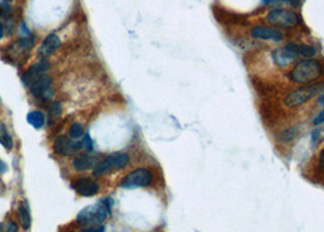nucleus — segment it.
Wrapping results in <instances>:
<instances>
[{"label":"nucleus","instance_id":"nucleus-5","mask_svg":"<svg viewBox=\"0 0 324 232\" xmlns=\"http://www.w3.org/2000/svg\"><path fill=\"white\" fill-rule=\"evenodd\" d=\"M154 181V174L148 168H138V169L132 170L131 172L127 174L121 180L120 186L126 190H134V188H143V187H149Z\"/></svg>","mask_w":324,"mask_h":232},{"label":"nucleus","instance_id":"nucleus-20","mask_svg":"<svg viewBox=\"0 0 324 232\" xmlns=\"http://www.w3.org/2000/svg\"><path fill=\"white\" fill-rule=\"evenodd\" d=\"M0 143L4 146L6 149H12L13 147V140L11 138L9 131H7L6 126L2 122H0Z\"/></svg>","mask_w":324,"mask_h":232},{"label":"nucleus","instance_id":"nucleus-24","mask_svg":"<svg viewBox=\"0 0 324 232\" xmlns=\"http://www.w3.org/2000/svg\"><path fill=\"white\" fill-rule=\"evenodd\" d=\"M62 114V106L59 102H52L49 106V115L51 118H59Z\"/></svg>","mask_w":324,"mask_h":232},{"label":"nucleus","instance_id":"nucleus-16","mask_svg":"<svg viewBox=\"0 0 324 232\" xmlns=\"http://www.w3.org/2000/svg\"><path fill=\"white\" fill-rule=\"evenodd\" d=\"M301 127L299 125H290L288 127H284L281 131L277 134V140L281 143L282 146H288L292 142H294L296 137L300 134Z\"/></svg>","mask_w":324,"mask_h":232},{"label":"nucleus","instance_id":"nucleus-8","mask_svg":"<svg viewBox=\"0 0 324 232\" xmlns=\"http://www.w3.org/2000/svg\"><path fill=\"white\" fill-rule=\"evenodd\" d=\"M29 92L34 98L41 99V100H49L54 96V90H52V80L49 74H44L39 78L35 80L29 86Z\"/></svg>","mask_w":324,"mask_h":232},{"label":"nucleus","instance_id":"nucleus-27","mask_svg":"<svg viewBox=\"0 0 324 232\" xmlns=\"http://www.w3.org/2000/svg\"><path fill=\"white\" fill-rule=\"evenodd\" d=\"M9 12H10V5L7 4V2H5V0L0 2V18H5Z\"/></svg>","mask_w":324,"mask_h":232},{"label":"nucleus","instance_id":"nucleus-32","mask_svg":"<svg viewBox=\"0 0 324 232\" xmlns=\"http://www.w3.org/2000/svg\"><path fill=\"white\" fill-rule=\"evenodd\" d=\"M20 32H21V33H23V32H24V34H26V36H28V34H29V30H27L26 24H21Z\"/></svg>","mask_w":324,"mask_h":232},{"label":"nucleus","instance_id":"nucleus-2","mask_svg":"<svg viewBox=\"0 0 324 232\" xmlns=\"http://www.w3.org/2000/svg\"><path fill=\"white\" fill-rule=\"evenodd\" d=\"M324 92V81L316 82V84H307V86H300L296 87L294 90H289L282 99V104L284 108L290 110L300 109L306 104H309L310 102L317 99L320 96L321 93Z\"/></svg>","mask_w":324,"mask_h":232},{"label":"nucleus","instance_id":"nucleus-4","mask_svg":"<svg viewBox=\"0 0 324 232\" xmlns=\"http://www.w3.org/2000/svg\"><path fill=\"white\" fill-rule=\"evenodd\" d=\"M266 21L274 27L281 28H295L301 24V16L294 10L276 8L271 9L266 15Z\"/></svg>","mask_w":324,"mask_h":232},{"label":"nucleus","instance_id":"nucleus-28","mask_svg":"<svg viewBox=\"0 0 324 232\" xmlns=\"http://www.w3.org/2000/svg\"><path fill=\"white\" fill-rule=\"evenodd\" d=\"M317 166H318V169H320L321 172H324V146L320 150V154H318Z\"/></svg>","mask_w":324,"mask_h":232},{"label":"nucleus","instance_id":"nucleus-11","mask_svg":"<svg viewBox=\"0 0 324 232\" xmlns=\"http://www.w3.org/2000/svg\"><path fill=\"white\" fill-rule=\"evenodd\" d=\"M285 48L289 52H292L298 59H311L316 58L318 54L317 48L312 44L307 43H299V42H288L285 44Z\"/></svg>","mask_w":324,"mask_h":232},{"label":"nucleus","instance_id":"nucleus-31","mask_svg":"<svg viewBox=\"0 0 324 232\" xmlns=\"http://www.w3.org/2000/svg\"><path fill=\"white\" fill-rule=\"evenodd\" d=\"M317 104H318V106H320L321 108H323V106H324V92H323V93H321L320 96H318V98H317Z\"/></svg>","mask_w":324,"mask_h":232},{"label":"nucleus","instance_id":"nucleus-14","mask_svg":"<svg viewBox=\"0 0 324 232\" xmlns=\"http://www.w3.org/2000/svg\"><path fill=\"white\" fill-rule=\"evenodd\" d=\"M49 70V62L46 60H40V62H35L34 65H32L28 70L24 72L23 76H22V80H23L24 84L27 87H29L33 82L37 78H39L40 76H43L46 71Z\"/></svg>","mask_w":324,"mask_h":232},{"label":"nucleus","instance_id":"nucleus-18","mask_svg":"<svg viewBox=\"0 0 324 232\" xmlns=\"http://www.w3.org/2000/svg\"><path fill=\"white\" fill-rule=\"evenodd\" d=\"M17 218L18 222H20V225L22 226L23 230H28L30 228V212H29V206L27 202H21L18 204L17 208Z\"/></svg>","mask_w":324,"mask_h":232},{"label":"nucleus","instance_id":"nucleus-12","mask_svg":"<svg viewBox=\"0 0 324 232\" xmlns=\"http://www.w3.org/2000/svg\"><path fill=\"white\" fill-rule=\"evenodd\" d=\"M34 46V40L33 38H21V40H16L15 43L9 48V54L12 59H21V58H26L27 54L29 53L30 49Z\"/></svg>","mask_w":324,"mask_h":232},{"label":"nucleus","instance_id":"nucleus-34","mask_svg":"<svg viewBox=\"0 0 324 232\" xmlns=\"http://www.w3.org/2000/svg\"><path fill=\"white\" fill-rule=\"evenodd\" d=\"M4 36H5V28H4V26H2L1 22H0V40H1Z\"/></svg>","mask_w":324,"mask_h":232},{"label":"nucleus","instance_id":"nucleus-35","mask_svg":"<svg viewBox=\"0 0 324 232\" xmlns=\"http://www.w3.org/2000/svg\"><path fill=\"white\" fill-rule=\"evenodd\" d=\"M5 2H11V0H5Z\"/></svg>","mask_w":324,"mask_h":232},{"label":"nucleus","instance_id":"nucleus-6","mask_svg":"<svg viewBox=\"0 0 324 232\" xmlns=\"http://www.w3.org/2000/svg\"><path fill=\"white\" fill-rule=\"evenodd\" d=\"M131 162V156L127 153H112L101 162H96L93 169V175L100 178L111 170H121L126 168Z\"/></svg>","mask_w":324,"mask_h":232},{"label":"nucleus","instance_id":"nucleus-25","mask_svg":"<svg viewBox=\"0 0 324 232\" xmlns=\"http://www.w3.org/2000/svg\"><path fill=\"white\" fill-rule=\"evenodd\" d=\"M312 125H314L315 127L324 125V106L321 108L320 112H318L317 114L314 116V120H312Z\"/></svg>","mask_w":324,"mask_h":232},{"label":"nucleus","instance_id":"nucleus-1","mask_svg":"<svg viewBox=\"0 0 324 232\" xmlns=\"http://www.w3.org/2000/svg\"><path fill=\"white\" fill-rule=\"evenodd\" d=\"M324 77V64L317 58L299 59L288 70L287 78L292 84L307 86L322 81Z\"/></svg>","mask_w":324,"mask_h":232},{"label":"nucleus","instance_id":"nucleus-29","mask_svg":"<svg viewBox=\"0 0 324 232\" xmlns=\"http://www.w3.org/2000/svg\"><path fill=\"white\" fill-rule=\"evenodd\" d=\"M6 232H18V226H17V224L13 222H7Z\"/></svg>","mask_w":324,"mask_h":232},{"label":"nucleus","instance_id":"nucleus-26","mask_svg":"<svg viewBox=\"0 0 324 232\" xmlns=\"http://www.w3.org/2000/svg\"><path fill=\"white\" fill-rule=\"evenodd\" d=\"M81 142H82L83 148H84L87 152H91L94 149V147H93V140H91V138H90V136L88 134L83 136V140H81Z\"/></svg>","mask_w":324,"mask_h":232},{"label":"nucleus","instance_id":"nucleus-7","mask_svg":"<svg viewBox=\"0 0 324 232\" xmlns=\"http://www.w3.org/2000/svg\"><path fill=\"white\" fill-rule=\"evenodd\" d=\"M251 38L256 40H265V42L282 43L284 42L285 34L277 27L265 26V24H257L250 30Z\"/></svg>","mask_w":324,"mask_h":232},{"label":"nucleus","instance_id":"nucleus-23","mask_svg":"<svg viewBox=\"0 0 324 232\" xmlns=\"http://www.w3.org/2000/svg\"><path fill=\"white\" fill-rule=\"evenodd\" d=\"M265 5H271V4H278V2H284V4L290 5L293 8H300L303 5L304 0H262Z\"/></svg>","mask_w":324,"mask_h":232},{"label":"nucleus","instance_id":"nucleus-13","mask_svg":"<svg viewBox=\"0 0 324 232\" xmlns=\"http://www.w3.org/2000/svg\"><path fill=\"white\" fill-rule=\"evenodd\" d=\"M74 190L82 197H93L99 192L100 187L95 180L89 178H82L74 182Z\"/></svg>","mask_w":324,"mask_h":232},{"label":"nucleus","instance_id":"nucleus-21","mask_svg":"<svg viewBox=\"0 0 324 232\" xmlns=\"http://www.w3.org/2000/svg\"><path fill=\"white\" fill-rule=\"evenodd\" d=\"M83 136H84V130H83L82 124L79 122L72 124L70 126V130H68V137L72 138V140H77Z\"/></svg>","mask_w":324,"mask_h":232},{"label":"nucleus","instance_id":"nucleus-9","mask_svg":"<svg viewBox=\"0 0 324 232\" xmlns=\"http://www.w3.org/2000/svg\"><path fill=\"white\" fill-rule=\"evenodd\" d=\"M82 148H83L82 142H76V140H72L70 137L65 136V134L55 138L54 143H52L54 153L60 156H73L76 152L81 150Z\"/></svg>","mask_w":324,"mask_h":232},{"label":"nucleus","instance_id":"nucleus-10","mask_svg":"<svg viewBox=\"0 0 324 232\" xmlns=\"http://www.w3.org/2000/svg\"><path fill=\"white\" fill-rule=\"evenodd\" d=\"M271 58H272V62L274 65L279 68H290L299 60L298 58H296L292 52L288 50L284 46L273 49L272 53H271Z\"/></svg>","mask_w":324,"mask_h":232},{"label":"nucleus","instance_id":"nucleus-22","mask_svg":"<svg viewBox=\"0 0 324 232\" xmlns=\"http://www.w3.org/2000/svg\"><path fill=\"white\" fill-rule=\"evenodd\" d=\"M324 138V130L321 126L315 127L314 131L311 134V142L314 144V147H317L321 142L323 140Z\"/></svg>","mask_w":324,"mask_h":232},{"label":"nucleus","instance_id":"nucleus-3","mask_svg":"<svg viewBox=\"0 0 324 232\" xmlns=\"http://www.w3.org/2000/svg\"><path fill=\"white\" fill-rule=\"evenodd\" d=\"M113 202L110 198L104 200V203L94 204L84 208L77 215V222L79 225L89 226V225H99L106 220L107 215L111 212V206Z\"/></svg>","mask_w":324,"mask_h":232},{"label":"nucleus","instance_id":"nucleus-30","mask_svg":"<svg viewBox=\"0 0 324 232\" xmlns=\"http://www.w3.org/2000/svg\"><path fill=\"white\" fill-rule=\"evenodd\" d=\"M106 231V228H105V226H99V228H84L82 232H105Z\"/></svg>","mask_w":324,"mask_h":232},{"label":"nucleus","instance_id":"nucleus-17","mask_svg":"<svg viewBox=\"0 0 324 232\" xmlns=\"http://www.w3.org/2000/svg\"><path fill=\"white\" fill-rule=\"evenodd\" d=\"M72 165L73 169L77 171H87L89 169H94V166L96 165L95 160L91 158L88 154H79L76 156L72 160Z\"/></svg>","mask_w":324,"mask_h":232},{"label":"nucleus","instance_id":"nucleus-33","mask_svg":"<svg viewBox=\"0 0 324 232\" xmlns=\"http://www.w3.org/2000/svg\"><path fill=\"white\" fill-rule=\"evenodd\" d=\"M6 170H7L6 164H5L4 162H1V160H0V174H4Z\"/></svg>","mask_w":324,"mask_h":232},{"label":"nucleus","instance_id":"nucleus-19","mask_svg":"<svg viewBox=\"0 0 324 232\" xmlns=\"http://www.w3.org/2000/svg\"><path fill=\"white\" fill-rule=\"evenodd\" d=\"M27 121L30 126H33L34 128L39 130L45 125V116L41 112H38V110H34V112H30L27 115Z\"/></svg>","mask_w":324,"mask_h":232},{"label":"nucleus","instance_id":"nucleus-15","mask_svg":"<svg viewBox=\"0 0 324 232\" xmlns=\"http://www.w3.org/2000/svg\"><path fill=\"white\" fill-rule=\"evenodd\" d=\"M60 44L61 40L59 36L54 34V33L49 34L48 37H45V40H43V43L40 44L39 49H38V55L44 60L45 58H49L51 54H54L60 46Z\"/></svg>","mask_w":324,"mask_h":232}]
</instances>
